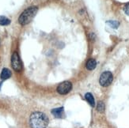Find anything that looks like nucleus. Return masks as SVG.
I'll return each instance as SVG.
<instances>
[{
	"instance_id": "f257e3e1",
	"label": "nucleus",
	"mask_w": 129,
	"mask_h": 128,
	"mask_svg": "<svg viewBox=\"0 0 129 128\" xmlns=\"http://www.w3.org/2000/svg\"><path fill=\"white\" fill-rule=\"evenodd\" d=\"M48 124V118L45 114L40 112H33L29 118L31 128H46Z\"/></svg>"
},
{
	"instance_id": "f03ea898",
	"label": "nucleus",
	"mask_w": 129,
	"mask_h": 128,
	"mask_svg": "<svg viewBox=\"0 0 129 128\" xmlns=\"http://www.w3.org/2000/svg\"><path fill=\"white\" fill-rule=\"evenodd\" d=\"M37 10L38 8L37 7H30L28 9L25 10L19 16L18 22L20 23V25H25L27 24H29L37 14Z\"/></svg>"
},
{
	"instance_id": "7ed1b4c3",
	"label": "nucleus",
	"mask_w": 129,
	"mask_h": 128,
	"mask_svg": "<svg viewBox=\"0 0 129 128\" xmlns=\"http://www.w3.org/2000/svg\"><path fill=\"white\" fill-rule=\"evenodd\" d=\"M113 79V74L109 71H105L100 76V79H99L100 85L103 87H107L112 83Z\"/></svg>"
},
{
	"instance_id": "20e7f679",
	"label": "nucleus",
	"mask_w": 129,
	"mask_h": 128,
	"mask_svg": "<svg viewBox=\"0 0 129 128\" xmlns=\"http://www.w3.org/2000/svg\"><path fill=\"white\" fill-rule=\"evenodd\" d=\"M11 65H12L13 69L16 71H21L22 70L21 61L20 59L18 54L17 52H14L12 55V57H11Z\"/></svg>"
},
{
	"instance_id": "39448f33",
	"label": "nucleus",
	"mask_w": 129,
	"mask_h": 128,
	"mask_svg": "<svg viewBox=\"0 0 129 128\" xmlns=\"http://www.w3.org/2000/svg\"><path fill=\"white\" fill-rule=\"evenodd\" d=\"M72 89V84L70 81H63L57 87V92L61 95L67 94Z\"/></svg>"
},
{
	"instance_id": "423d86ee",
	"label": "nucleus",
	"mask_w": 129,
	"mask_h": 128,
	"mask_svg": "<svg viewBox=\"0 0 129 128\" xmlns=\"http://www.w3.org/2000/svg\"><path fill=\"white\" fill-rule=\"evenodd\" d=\"M52 114L56 118H61L63 115V108H56L52 110Z\"/></svg>"
},
{
	"instance_id": "0eeeda50",
	"label": "nucleus",
	"mask_w": 129,
	"mask_h": 128,
	"mask_svg": "<svg viewBox=\"0 0 129 128\" xmlns=\"http://www.w3.org/2000/svg\"><path fill=\"white\" fill-rule=\"evenodd\" d=\"M1 79L2 80H7L11 77V71L7 68H3L1 72Z\"/></svg>"
},
{
	"instance_id": "6e6552de",
	"label": "nucleus",
	"mask_w": 129,
	"mask_h": 128,
	"mask_svg": "<svg viewBox=\"0 0 129 128\" xmlns=\"http://www.w3.org/2000/svg\"><path fill=\"white\" fill-rule=\"evenodd\" d=\"M97 66V62L96 60L93 59H90L87 61L86 65V67L89 70H92L93 69H95Z\"/></svg>"
},
{
	"instance_id": "1a4fd4ad",
	"label": "nucleus",
	"mask_w": 129,
	"mask_h": 128,
	"mask_svg": "<svg viewBox=\"0 0 129 128\" xmlns=\"http://www.w3.org/2000/svg\"><path fill=\"white\" fill-rule=\"evenodd\" d=\"M85 98L86 100L88 101V103L91 105L92 107H94L95 106V101H94V98L93 97V95L90 93H86L85 95Z\"/></svg>"
},
{
	"instance_id": "9d476101",
	"label": "nucleus",
	"mask_w": 129,
	"mask_h": 128,
	"mask_svg": "<svg viewBox=\"0 0 129 128\" xmlns=\"http://www.w3.org/2000/svg\"><path fill=\"white\" fill-rule=\"evenodd\" d=\"M10 24V20L4 16H0V25L6 26Z\"/></svg>"
},
{
	"instance_id": "9b49d317",
	"label": "nucleus",
	"mask_w": 129,
	"mask_h": 128,
	"mask_svg": "<svg viewBox=\"0 0 129 128\" xmlns=\"http://www.w3.org/2000/svg\"><path fill=\"white\" fill-rule=\"evenodd\" d=\"M107 24H109L112 28H113V29H117L119 26V22L116 21H107Z\"/></svg>"
},
{
	"instance_id": "f8f14e48",
	"label": "nucleus",
	"mask_w": 129,
	"mask_h": 128,
	"mask_svg": "<svg viewBox=\"0 0 129 128\" xmlns=\"http://www.w3.org/2000/svg\"><path fill=\"white\" fill-rule=\"evenodd\" d=\"M98 111L99 112H104L105 111V104L102 101H100L98 104Z\"/></svg>"
},
{
	"instance_id": "ddd939ff",
	"label": "nucleus",
	"mask_w": 129,
	"mask_h": 128,
	"mask_svg": "<svg viewBox=\"0 0 129 128\" xmlns=\"http://www.w3.org/2000/svg\"><path fill=\"white\" fill-rule=\"evenodd\" d=\"M124 12L127 15L129 16V3L126 4L124 6Z\"/></svg>"
}]
</instances>
